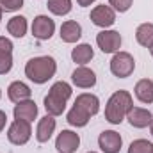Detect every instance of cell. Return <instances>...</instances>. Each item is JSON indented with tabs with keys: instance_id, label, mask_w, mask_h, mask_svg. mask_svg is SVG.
I'll return each mask as SVG.
<instances>
[{
	"instance_id": "cell-34",
	"label": "cell",
	"mask_w": 153,
	"mask_h": 153,
	"mask_svg": "<svg viewBox=\"0 0 153 153\" xmlns=\"http://www.w3.org/2000/svg\"><path fill=\"white\" fill-rule=\"evenodd\" d=\"M0 98H2V91H0Z\"/></svg>"
},
{
	"instance_id": "cell-1",
	"label": "cell",
	"mask_w": 153,
	"mask_h": 153,
	"mask_svg": "<svg viewBox=\"0 0 153 153\" xmlns=\"http://www.w3.org/2000/svg\"><path fill=\"white\" fill-rule=\"evenodd\" d=\"M134 107V100H132V94L125 89L121 91H116L114 94L109 98L107 102V107H105V119L111 123V125H119L126 114L130 112V109Z\"/></svg>"
},
{
	"instance_id": "cell-23",
	"label": "cell",
	"mask_w": 153,
	"mask_h": 153,
	"mask_svg": "<svg viewBox=\"0 0 153 153\" xmlns=\"http://www.w3.org/2000/svg\"><path fill=\"white\" fill-rule=\"evenodd\" d=\"M89 117H91V116L87 114V112H84L82 109H78L76 105H73V107H71V111H70L68 116H66V121H68L71 126L82 128V126H85V125L89 123Z\"/></svg>"
},
{
	"instance_id": "cell-22",
	"label": "cell",
	"mask_w": 153,
	"mask_h": 153,
	"mask_svg": "<svg viewBox=\"0 0 153 153\" xmlns=\"http://www.w3.org/2000/svg\"><path fill=\"white\" fill-rule=\"evenodd\" d=\"M135 39L141 46L150 48L153 45V23H141L135 30Z\"/></svg>"
},
{
	"instance_id": "cell-26",
	"label": "cell",
	"mask_w": 153,
	"mask_h": 153,
	"mask_svg": "<svg viewBox=\"0 0 153 153\" xmlns=\"http://www.w3.org/2000/svg\"><path fill=\"white\" fill-rule=\"evenodd\" d=\"M0 7H2V11L13 13V11H18L23 7V0H0Z\"/></svg>"
},
{
	"instance_id": "cell-9",
	"label": "cell",
	"mask_w": 153,
	"mask_h": 153,
	"mask_svg": "<svg viewBox=\"0 0 153 153\" xmlns=\"http://www.w3.org/2000/svg\"><path fill=\"white\" fill-rule=\"evenodd\" d=\"M80 146V137L73 130H62L55 139V150L59 153H75Z\"/></svg>"
},
{
	"instance_id": "cell-13",
	"label": "cell",
	"mask_w": 153,
	"mask_h": 153,
	"mask_svg": "<svg viewBox=\"0 0 153 153\" xmlns=\"http://www.w3.org/2000/svg\"><path fill=\"white\" fill-rule=\"evenodd\" d=\"M126 119H128V123H130L134 128H146V126H150L153 116H152V112H150L148 109L132 107L130 112L126 114Z\"/></svg>"
},
{
	"instance_id": "cell-24",
	"label": "cell",
	"mask_w": 153,
	"mask_h": 153,
	"mask_svg": "<svg viewBox=\"0 0 153 153\" xmlns=\"http://www.w3.org/2000/svg\"><path fill=\"white\" fill-rule=\"evenodd\" d=\"M46 7L55 16H64V14H68L71 11L73 5H71V0H48Z\"/></svg>"
},
{
	"instance_id": "cell-7",
	"label": "cell",
	"mask_w": 153,
	"mask_h": 153,
	"mask_svg": "<svg viewBox=\"0 0 153 153\" xmlns=\"http://www.w3.org/2000/svg\"><path fill=\"white\" fill-rule=\"evenodd\" d=\"M91 22L96 25V27H102V29H109L112 27L116 22V11L111 5H96L93 11H91Z\"/></svg>"
},
{
	"instance_id": "cell-33",
	"label": "cell",
	"mask_w": 153,
	"mask_h": 153,
	"mask_svg": "<svg viewBox=\"0 0 153 153\" xmlns=\"http://www.w3.org/2000/svg\"><path fill=\"white\" fill-rule=\"evenodd\" d=\"M87 153H96V152H87Z\"/></svg>"
},
{
	"instance_id": "cell-18",
	"label": "cell",
	"mask_w": 153,
	"mask_h": 153,
	"mask_svg": "<svg viewBox=\"0 0 153 153\" xmlns=\"http://www.w3.org/2000/svg\"><path fill=\"white\" fill-rule=\"evenodd\" d=\"M59 36L64 43H76L82 36V27H80V23H76L73 20H68L61 25V34Z\"/></svg>"
},
{
	"instance_id": "cell-31",
	"label": "cell",
	"mask_w": 153,
	"mask_h": 153,
	"mask_svg": "<svg viewBox=\"0 0 153 153\" xmlns=\"http://www.w3.org/2000/svg\"><path fill=\"white\" fill-rule=\"evenodd\" d=\"M150 53H152V57H153V45L150 46Z\"/></svg>"
},
{
	"instance_id": "cell-16",
	"label": "cell",
	"mask_w": 153,
	"mask_h": 153,
	"mask_svg": "<svg viewBox=\"0 0 153 153\" xmlns=\"http://www.w3.org/2000/svg\"><path fill=\"white\" fill-rule=\"evenodd\" d=\"M30 94H32L30 87H29L25 82H20V80L13 82V84L7 87V96H9V100L14 102V103H20V102L30 100Z\"/></svg>"
},
{
	"instance_id": "cell-3",
	"label": "cell",
	"mask_w": 153,
	"mask_h": 153,
	"mask_svg": "<svg viewBox=\"0 0 153 153\" xmlns=\"http://www.w3.org/2000/svg\"><path fill=\"white\" fill-rule=\"evenodd\" d=\"M71 85L68 84V82H62V80H59V82H55L52 87H50V91H48V94L45 96V109H46V112L50 116H61L64 111H66V102L71 98Z\"/></svg>"
},
{
	"instance_id": "cell-4",
	"label": "cell",
	"mask_w": 153,
	"mask_h": 153,
	"mask_svg": "<svg viewBox=\"0 0 153 153\" xmlns=\"http://www.w3.org/2000/svg\"><path fill=\"white\" fill-rule=\"evenodd\" d=\"M135 70V61L128 52H116L112 61H111V71L117 78H126L134 73Z\"/></svg>"
},
{
	"instance_id": "cell-29",
	"label": "cell",
	"mask_w": 153,
	"mask_h": 153,
	"mask_svg": "<svg viewBox=\"0 0 153 153\" xmlns=\"http://www.w3.org/2000/svg\"><path fill=\"white\" fill-rule=\"evenodd\" d=\"M93 2H96V0H76V4H78L80 7H87V5H91Z\"/></svg>"
},
{
	"instance_id": "cell-19",
	"label": "cell",
	"mask_w": 153,
	"mask_h": 153,
	"mask_svg": "<svg viewBox=\"0 0 153 153\" xmlns=\"http://www.w3.org/2000/svg\"><path fill=\"white\" fill-rule=\"evenodd\" d=\"M135 98L143 103H153V80L150 78H143L135 84Z\"/></svg>"
},
{
	"instance_id": "cell-20",
	"label": "cell",
	"mask_w": 153,
	"mask_h": 153,
	"mask_svg": "<svg viewBox=\"0 0 153 153\" xmlns=\"http://www.w3.org/2000/svg\"><path fill=\"white\" fill-rule=\"evenodd\" d=\"M93 57H94V50H93V46H91V45H87V43L76 45L75 48L71 50V59H73V62L80 64V66L87 64Z\"/></svg>"
},
{
	"instance_id": "cell-17",
	"label": "cell",
	"mask_w": 153,
	"mask_h": 153,
	"mask_svg": "<svg viewBox=\"0 0 153 153\" xmlns=\"http://www.w3.org/2000/svg\"><path fill=\"white\" fill-rule=\"evenodd\" d=\"M55 119H53V116L46 114L45 117H41L38 123V128H36V139H38L39 143H46L50 137H52V134L55 132Z\"/></svg>"
},
{
	"instance_id": "cell-12",
	"label": "cell",
	"mask_w": 153,
	"mask_h": 153,
	"mask_svg": "<svg viewBox=\"0 0 153 153\" xmlns=\"http://www.w3.org/2000/svg\"><path fill=\"white\" fill-rule=\"evenodd\" d=\"M14 119H23V121H29L32 123L38 116V105L34 100H25V102H20L14 105Z\"/></svg>"
},
{
	"instance_id": "cell-25",
	"label": "cell",
	"mask_w": 153,
	"mask_h": 153,
	"mask_svg": "<svg viewBox=\"0 0 153 153\" xmlns=\"http://www.w3.org/2000/svg\"><path fill=\"white\" fill-rule=\"evenodd\" d=\"M128 153H153V144L146 139H135L128 146Z\"/></svg>"
},
{
	"instance_id": "cell-5",
	"label": "cell",
	"mask_w": 153,
	"mask_h": 153,
	"mask_svg": "<svg viewBox=\"0 0 153 153\" xmlns=\"http://www.w3.org/2000/svg\"><path fill=\"white\" fill-rule=\"evenodd\" d=\"M30 135H32V128H30V123L29 121H23V119H14L7 130V139L9 143L16 144V146H23L30 141Z\"/></svg>"
},
{
	"instance_id": "cell-30",
	"label": "cell",
	"mask_w": 153,
	"mask_h": 153,
	"mask_svg": "<svg viewBox=\"0 0 153 153\" xmlns=\"http://www.w3.org/2000/svg\"><path fill=\"white\" fill-rule=\"evenodd\" d=\"M150 132H152V135H153V119H152V123H150Z\"/></svg>"
},
{
	"instance_id": "cell-21",
	"label": "cell",
	"mask_w": 153,
	"mask_h": 153,
	"mask_svg": "<svg viewBox=\"0 0 153 153\" xmlns=\"http://www.w3.org/2000/svg\"><path fill=\"white\" fill-rule=\"evenodd\" d=\"M27 18L25 16H13L9 22H7V32L13 36V38H23L27 34Z\"/></svg>"
},
{
	"instance_id": "cell-8",
	"label": "cell",
	"mask_w": 153,
	"mask_h": 153,
	"mask_svg": "<svg viewBox=\"0 0 153 153\" xmlns=\"http://www.w3.org/2000/svg\"><path fill=\"white\" fill-rule=\"evenodd\" d=\"M55 32V22L45 14H39L34 18L32 22V36L36 39H41V41H46L53 36Z\"/></svg>"
},
{
	"instance_id": "cell-27",
	"label": "cell",
	"mask_w": 153,
	"mask_h": 153,
	"mask_svg": "<svg viewBox=\"0 0 153 153\" xmlns=\"http://www.w3.org/2000/svg\"><path fill=\"white\" fill-rule=\"evenodd\" d=\"M132 2L134 0H109V4L112 5V9L117 11V13H126L132 7Z\"/></svg>"
},
{
	"instance_id": "cell-11",
	"label": "cell",
	"mask_w": 153,
	"mask_h": 153,
	"mask_svg": "<svg viewBox=\"0 0 153 153\" xmlns=\"http://www.w3.org/2000/svg\"><path fill=\"white\" fill-rule=\"evenodd\" d=\"M13 68V43L11 39L0 36V75L9 73Z\"/></svg>"
},
{
	"instance_id": "cell-6",
	"label": "cell",
	"mask_w": 153,
	"mask_h": 153,
	"mask_svg": "<svg viewBox=\"0 0 153 153\" xmlns=\"http://www.w3.org/2000/svg\"><path fill=\"white\" fill-rule=\"evenodd\" d=\"M96 45L103 53H116L121 48V34L117 30H107L103 29L96 36Z\"/></svg>"
},
{
	"instance_id": "cell-14",
	"label": "cell",
	"mask_w": 153,
	"mask_h": 153,
	"mask_svg": "<svg viewBox=\"0 0 153 153\" xmlns=\"http://www.w3.org/2000/svg\"><path fill=\"white\" fill-rule=\"evenodd\" d=\"M71 80H73V84L76 87L89 89V87H93L96 84V75H94L93 70H89L85 66H80V68H76L75 71L71 73Z\"/></svg>"
},
{
	"instance_id": "cell-32",
	"label": "cell",
	"mask_w": 153,
	"mask_h": 153,
	"mask_svg": "<svg viewBox=\"0 0 153 153\" xmlns=\"http://www.w3.org/2000/svg\"><path fill=\"white\" fill-rule=\"evenodd\" d=\"M0 20H2V7H0Z\"/></svg>"
},
{
	"instance_id": "cell-2",
	"label": "cell",
	"mask_w": 153,
	"mask_h": 153,
	"mask_svg": "<svg viewBox=\"0 0 153 153\" xmlns=\"http://www.w3.org/2000/svg\"><path fill=\"white\" fill-rule=\"evenodd\" d=\"M57 71V62L50 55L34 57L25 64V75L34 84H45L48 82Z\"/></svg>"
},
{
	"instance_id": "cell-10",
	"label": "cell",
	"mask_w": 153,
	"mask_h": 153,
	"mask_svg": "<svg viewBox=\"0 0 153 153\" xmlns=\"http://www.w3.org/2000/svg\"><path fill=\"white\" fill-rule=\"evenodd\" d=\"M98 146L103 153H119L123 146V139L114 130H103L98 137Z\"/></svg>"
},
{
	"instance_id": "cell-15",
	"label": "cell",
	"mask_w": 153,
	"mask_h": 153,
	"mask_svg": "<svg viewBox=\"0 0 153 153\" xmlns=\"http://www.w3.org/2000/svg\"><path fill=\"white\" fill-rule=\"evenodd\" d=\"M75 105L78 109H82L84 112H87L89 116H96L100 112V100L96 94H91V93L78 94L75 100Z\"/></svg>"
},
{
	"instance_id": "cell-28",
	"label": "cell",
	"mask_w": 153,
	"mask_h": 153,
	"mask_svg": "<svg viewBox=\"0 0 153 153\" xmlns=\"http://www.w3.org/2000/svg\"><path fill=\"white\" fill-rule=\"evenodd\" d=\"M5 123H7V114L4 111H0V132L5 128Z\"/></svg>"
}]
</instances>
